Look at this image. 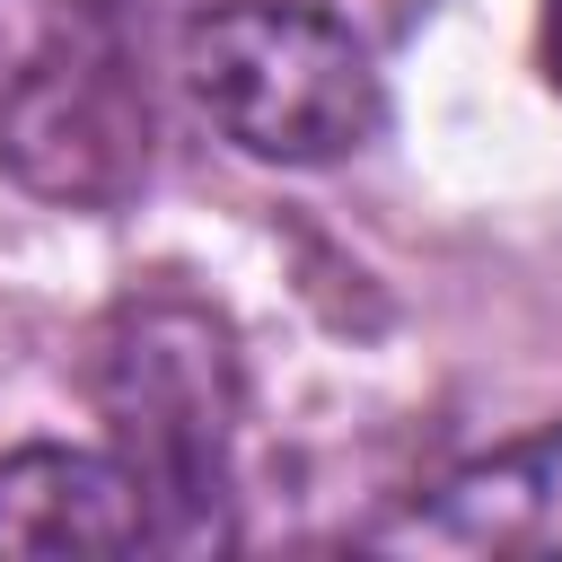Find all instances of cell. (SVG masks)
Instances as JSON below:
<instances>
[{"mask_svg": "<svg viewBox=\"0 0 562 562\" xmlns=\"http://www.w3.org/2000/svg\"><path fill=\"white\" fill-rule=\"evenodd\" d=\"M88 395L114 457L149 483L158 544L176 553L228 544V448L246 413V369H237L228 325L184 290L123 299L97 325Z\"/></svg>", "mask_w": 562, "mask_h": 562, "instance_id": "cell-1", "label": "cell"}, {"mask_svg": "<svg viewBox=\"0 0 562 562\" xmlns=\"http://www.w3.org/2000/svg\"><path fill=\"white\" fill-rule=\"evenodd\" d=\"M193 105L272 167H334L378 140L386 88L369 70V35H351L316 0H220L184 26Z\"/></svg>", "mask_w": 562, "mask_h": 562, "instance_id": "cell-2", "label": "cell"}, {"mask_svg": "<svg viewBox=\"0 0 562 562\" xmlns=\"http://www.w3.org/2000/svg\"><path fill=\"white\" fill-rule=\"evenodd\" d=\"M0 158L61 211H114L140 193L158 158V97L132 0H70V18H53L0 97Z\"/></svg>", "mask_w": 562, "mask_h": 562, "instance_id": "cell-3", "label": "cell"}, {"mask_svg": "<svg viewBox=\"0 0 562 562\" xmlns=\"http://www.w3.org/2000/svg\"><path fill=\"white\" fill-rule=\"evenodd\" d=\"M369 544H395V553H562V422L413 492V509L386 518Z\"/></svg>", "mask_w": 562, "mask_h": 562, "instance_id": "cell-4", "label": "cell"}, {"mask_svg": "<svg viewBox=\"0 0 562 562\" xmlns=\"http://www.w3.org/2000/svg\"><path fill=\"white\" fill-rule=\"evenodd\" d=\"M158 544L149 483L105 448H18L0 457V553H140Z\"/></svg>", "mask_w": 562, "mask_h": 562, "instance_id": "cell-5", "label": "cell"}, {"mask_svg": "<svg viewBox=\"0 0 562 562\" xmlns=\"http://www.w3.org/2000/svg\"><path fill=\"white\" fill-rule=\"evenodd\" d=\"M316 9H334L351 35H404V26H413L430 0H316Z\"/></svg>", "mask_w": 562, "mask_h": 562, "instance_id": "cell-6", "label": "cell"}, {"mask_svg": "<svg viewBox=\"0 0 562 562\" xmlns=\"http://www.w3.org/2000/svg\"><path fill=\"white\" fill-rule=\"evenodd\" d=\"M544 61H553V88H562V0H544Z\"/></svg>", "mask_w": 562, "mask_h": 562, "instance_id": "cell-7", "label": "cell"}]
</instances>
